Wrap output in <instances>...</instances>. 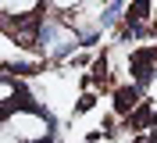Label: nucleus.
<instances>
[{
  "label": "nucleus",
  "instance_id": "1",
  "mask_svg": "<svg viewBox=\"0 0 157 143\" xmlns=\"http://www.w3.org/2000/svg\"><path fill=\"white\" fill-rule=\"evenodd\" d=\"M0 125H4L18 143H47L50 140V129H54L50 114L43 111L36 100H21V104H14L4 118H0Z\"/></svg>",
  "mask_w": 157,
  "mask_h": 143
},
{
  "label": "nucleus",
  "instance_id": "2",
  "mask_svg": "<svg viewBox=\"0 0 157 143\" xmlns=\"http://www.w3.org/2000/svg\"><path fill=\"white\" fill-rule=\"evenodd\" d=\"M111 11H114V0H82L78 7H71L68 14H61V18L68 22L71 29H75L82 39H93L104 32V25H107Z\"/></svg>",
  "mask_w": 157,
  "mask_h": 143
},
{
  "label": "nucleus",
  "instance_id": "3",
  "mask_svg": "<svg viewBox=\"0 0 157 143\" xmlns=\"http://www.w3.org/2000/svg\"><path fill=\"white\" fill-rule=\"evenodd\" d=\"M21 100H32L25 89H21V82L14 75H7V72H0V118L11 111L14 104H21Z\"/></svg>",
  "mask_w": 157,
  "mask_h": 143
},
{
  "label": "nucleus",
  "instance_id": "4",
  "mask_svg": "<svg viewBox=\"0 0 157 143\" xmlns=\"http://www.w3.org/2000/svg\"><path fill=\"white\" fill-rule=\"evenodd\" d=\"M150 14V0H132L125 7V25H143Z\"/></svg>",
  "mask_w": 157,
  "mask_h": 143
},
{
  "label": "nucleus",
  "instance_id": "5",
  "mask_svg": "<svg viewBox=\"0 0 157 143\" xmlns=\"http://www.w3.org/2000/svg\"><path fill=\"white\" fill-rule=\"evenodd\" d=\"M114 100H118V114H128V111H132V107H139V93H136V89H132V86H121V89H118V93H114Z\"/></svg>",
  "mask_w": 157,
  "mask_h": 143
},
{
  "label": "nucleus",
  "instance_id": "6",
  "mask_svg": "<svg viewBox=\"0 0 157 143\" xmlns=\"http://www.w3.org/2000/svg\"><path fill=\"white\" fill-rule=\"evenodd\" d=\"M107 54H97V61H93V68H89V79H93V86H107L111 82V72H107Z\"/></svg>",
  "mask_w": 157,
  "mask_h": 143
},
{
  "label": "nucleus",
  "instance_id": "7",
  "mask_svg": "<svg viewBox=\"0 0 157 143\" xmlns=\"http://www.w3.org/2000/svg\"><path fill=\"white\" fill-rule=\"evenodd\" d=\"M78 4H82V0H47L43 7L54 11V14H68V11H71V7H78Z\"/></svg>",
  "mask_w": 157,
  "mask_h": 143
},
{
  "label": "nucleus",
  "instance_id": "8",
  "mask_svg": "<svg viewBox=\"0 0 157 143\" xmlns=\"http://www.w3.org/2000/svg\"><path fill=\"white\" fill-rule=\"evenodd\" d=\"M93 104H97V97H93V93H82V97H78V104H75V114L93 111Z\"/></svg>",
  "mask_w": 157,
  "mask_h": 143
},
{
  "label": "nucleus",
  "instance_id": "9",
  "mask_svg": "<svg viewBox=\"0 0 157 143\" xmlns=\"http://www.w3.org/2000/svg\"><path fill=\"white\" fill-rule=\"evenodd\" d=\"M0 143H18V140H14V136H11L7 129H4V125H0Z\"/></svg>",
  "mask_w": 157,
  "mask_h": 143
},
{
  "label": "nucleus",
  "instance_id": "10",
  "mask_svg": "<svg viewBox=\"0 0 157 143\" xmlns=\"http://www.w3.org/2000/svg\"><path fill=\"white\" fill-rule=\"evenodd\" d=\"M47 143H50V140H47Z\"/></svg>",
  "mask_w": 157,
  "mask_h": 143
}]
</instances>
